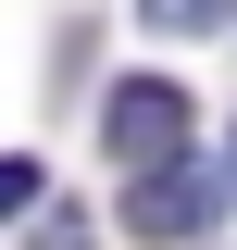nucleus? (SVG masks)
Masks as SVG:
<instances>
[{"label":"nucleus","instance_id":"obj_4","mask_svg":"<svg viewBox=\"0 0 237 250\" xmlns=\"http://www.w3.org/2000/svg\"><path fill=\"white\" fill-rule=\"evenodd\" d=\"M13 213H38V163H0V225Z\"/></svg>","mask_w":237,"mask_h":250},{"label":"nucleus","instance_id":"obj_5","mask_svg":"<svg viewBox=\"0 0 237 250\" xmlns=\"http://www.w3.org/2000/svg\"><path fill=\"white\" fill-rule=\"evenodd\" d=\"M38 250H88V225L75 213H38Z\"/></svg>","mask_w":237,"mask_h":250},{"label":"nucleus","instance_id":"obj_3","mask_svg":"<svg viewBox=\"0 0 237 250\" xmlns=\"http://www.w3.org/2000/svg\"><path fill=\"white\" fill-rule=\"evenodd\" d=\"M138 25H162V38H212V25H225V0H138Z\"/></svg>","mask_w":237,"mask_h":250},{"label":"nucleus","instance_id":"obj_1","mask_svg":"<svg viewBox=\"0 0 237 250\" xmlns=\"http://www.w3.org/2000/svg\"><path fill=\"white\" fill-rule=\"evenodd\" d=\"M237 200V175H212V163H138V188H125V238H212Z\"/></svg>","mask_w":237,"mask_h":250},{"label":"nucleus","instance_id":"obj_6","mask_svg":"<svg viewBox=\"0 0 237 250\" xmlns=\"http://www.w3.org/2000/svg\"><path fill=\"white\" fill-rule=\"evenodd\" d=\"M225 175H237V138H225Z\"/></svg>","mask_w":237,"mask_h":250},{"label":"nucleus","instance_id":"obj_2","mask_svg":"<svg viewBox=\"0 0 237 250\" xmlns=\"http://www.w3.org/2000/svg\"><path fill=\"white\" fill-rule=\"evenodd\" d=\"M100 138H113V163H175L187 150V88L175 75H125L113 113H100Z\"/></svg>","mask_w":237,"mask_h":250}]
</instances>
